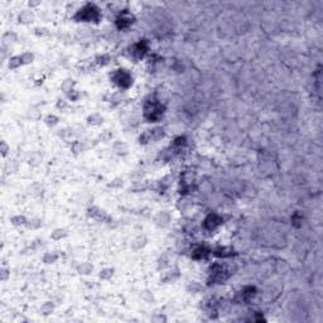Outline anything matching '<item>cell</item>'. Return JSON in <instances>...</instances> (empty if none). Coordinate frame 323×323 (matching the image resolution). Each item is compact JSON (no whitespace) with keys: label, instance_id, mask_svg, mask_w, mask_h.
Returning a JSON list of instances; mask_svg holds the SVG:
<instances>
[{"label":"cell","instance_id":"6da1fadb","mask_svg":"<svg viewBox=\"0 0 323 323\" xmlns=\"http://www.w3.org/2000/svg\"><path fill=\"white\" fill-rule=\"evenodd\" d=\"M112 78L115 81L120 87H129L133 82L131 76L129 75V72H126L125 69H118L112 73Z\"/></svg>","mask_w":323,"mask_h":323},{"label":"cell","instance_id":"7a4b0ae2","mask_svg":"<svg viewBox=\"0 0 323 323\" xmlns=\"http://www.w3.org/2000/svg\"><path fill=\"white\" fill-rule=\"evenodd\" d=\"M76 18H78L80 20H86V22H91V20H96L99 18V13L97 9H92V6H87L85 9H82L81 12L77 13Z\"/></svg>","mask_w":323,"mask_h":323},{"label":"cell","instance_id":"3957f363","mask_svg":"<svg viewBox=\"0 0 323 323\" xmlns=\"http://www.w3.org/2000/svg\"><path fill=\"white\" fill-rule=\"evenodd\" d=\"M145 114H147V115H148V114H150L149 119H150V120H155L158 116H160V114H162V107H160V105H158L157 102H152L149 109H148V107H145Z\"/></svg>","mask_w":323,"mask_h":323},{"label":"cell","instance_id":"277c9868","mask_svg":"<svg viewBox=\"0 0 323 323\" xmlns=\"http://www.w3.org/2000/svg\"><path fill=\"white\" fill-rule=\"evenodd\" d=\"M220 223H221V218L217 215H210L205 221V226L208 227L210 230L215 227V225H220Z\"/></svg>","mask_w":323,"mask_h":323},{"label":"cell","instance_id":"5b68a950","mask_svg":"<svg viewBox=\"0 0 323 323\" xmlns=\"http://www.w3.org/2000/svg\"><path fill=\"white\" fill-rule=\"evenodd\" d=\"M145 242H147V238H145L144 236H138L137 238H135V240H133L131 245H133L134 249L138 250V249H141L145 245Z\"/></svg>","mask_w":323,"mask_h":323},{"label":"cell","instance_id":"8992f818","mask_svg":"<svg viewBox=\"0 0 323 323\" xmlns=\"http://www.w3.org/2000/svg\"><path fill=\"white\" fill-rule=\"evenodd\" d=\"M19 20L23 23H29L33 20V14L30 12H23L22 15H19Z\"/></svg>","mask_w":323,"mask_h":323},{"label":"cell","instance_id":"52a82bcc","mask_svg":"<svg viewBox=\"0 0 323 323\" xmlns=\"http://www.w3.org/2000/svg\"><path fill=\"white\" fill-rule=\"evenodd\" d=\"M119 28H126L128 25H130L133 23V20H131V17H120L119 18Z\"/></svg>","mask_w":323,"mask_h":323},{"label":"cell","instance_id":"ba28073f","mask_svg":"<svg viewBox=\"0 0 323 323\" xmlns=\"http://www.w3.org/2000/svg\"><path fill=\"white\" fill-rule=\"evenodd\" d=\"M88 122L92 124V125H99L102 122V116H100L99 114H93V115H91L88 119Z\"/></svg>","mask_w":323,"mask_h":323},{"label":"cell","instance_id":"9c48e42d","mask_svg":"<svg viewBox=\"0 0 323 323\" xmlns=\"http://www.w3.org/2000/svg\"><path fill=\"white\" fill-rule=\"evenodd\" d=\"M20 59H22V63H30V62L33 61L34 56L33 53H30V52H27V53H23L22 56H19Z\"/></svg>","mask_w":323,"mask_h":323},{"label":"cell","instance_id":"30bf717a","mask_svg":"<svg viewBox=\"0 0 323 323\" xmlns=\"http://www.w3.org/2000/svg\"><path fill=\"white\" fill-rule=\"evenodd\" d=\"M20 65H23V63H22V59H20V57H13L12 59H10V62H9V67H10V68H17V67H19Z\"/></svg>","mask_w":323,"mask_h":323},{"label":"cell","instance_id":"8fae6325","mask_svg":"<svg viewBox=\"0 0 323 323\" xmlns=\"http://www.w3.org/2000/svg\"><path fill=\"white\" fill-rule=\"evenodd\" d=\"M112 273H114L112 269H103L102 272H100V278H102V279H109V278L112 276Z\"/></svg>","mask_w":323,"mask_h":323},{"label":"cell","instance_id":"7c38bea8","mask_svg":"<svg viewBox=\"0 0 323 323\" xmlns=\"http://www.w3.org/2000/svg\"><path fill=\"white\" fill-rule=\"evenodd\" d=\"M63 236H66V232H65V230H61V228H58V230H56L53 234H52V237H53L54 240H59V238L63 237Z\"/></svg>","mask_w":323,"mask_h":323},{"label":"cell","instance_id":"4fadbf2b","mask_svg":"<svg viewBox=\"0 0 323 323\" xmlns=\"http://www.w3.org/2000/svg\"><path fill=\"white\" fill-rule=\"evenodd\" d=\"M12 222H13V225H15V226H18V225H23V223H25V218H24L23 216H17V217H13V218H12Z\"/></svg>","mask_w":323,"mask_h":323},{"label":"cell","instance_id":"5bb4252c","mask_svg":"<svg viewBox=\"0 0 323 323\" xmlns=\"http://www.w3.org/2000/svg\"><path fill=\"white\" fill-rule=\"evenodd\" d=\"M57 122H58V119L56 116H53V115H49V116L46 118V124L49 125V126H53V125H56Z\"/></svg>","mask_w":323,"mask_h":323},{"label":"cell","instance_id":"9a60e30c","mask_svg":"<svg viewBox=\"0 0 323 323\" xmlns=\"http://www.w3.org/2000/svg\"><path fill=\"white\" fill-rule=\"evenodd\" d=\"M80 272L82 274H90L92 272V266L90 264H83L82 266H80Z\"/></svg>","mask_w":323,"mask_h":323},{"label":"cell","instance_id":"2e32d148","mask_svg":"<svg viewBox=\"0 0 323 323\" xmlns=\"http://www.w3.org/2000/svg\"><path fill=\"white\" fill-rule=\"evenodd\" d=\"M72 85H73V82H72V80H66V82L63 83V85H62V88H63L66 92H67V91H72V90H71Z\"/></svg>","mask_w":323,"mask_h":323},{"label":"cell","instance_id":"e0dca14e","mask_svg":"<svg viewBox=\"0 0 323 323\" xmlns=\"http://www.w3.org/2000/svg\"><path fill=\"white\" fill-rule=\"evenodd\" d=\"M57 259V256H54V255H49V254H47L46 256H44V263H47V264H49V263H53L54 260Z\"/></svg>","mask_w":323,"mask_h":323},{"label":"cell","instance_id":"ac0fdd59","mask_svg":"<svg viewBox=\"0 0 323 323\" xmlns=\"http://www.w3.org/2000/svg\"><path fill=\"white\" fill-rule=\"evenodd\" d=\"M152 321H154V322H164V321H165V318H164V317H162V316H158V317H154V318H152Z\"/></svg>","mask_w":323,"mask_h":323},{"label":"cell","instance_id":"d6986e66","mask_svg":"<svg viewBox=\"0 0 323 323\" xmlns=\"http://www.w3.org/2000/svg\"><path fill=\"white\" fill-rule=\"evenodd\" d=\"M52 309H53V307H52L49 303H48V313L49 312H52ZM43 312H44V314H47V310H46V307H43Z\"/></svg>","mask_w":323,"mask_h":323}]
</instances>
